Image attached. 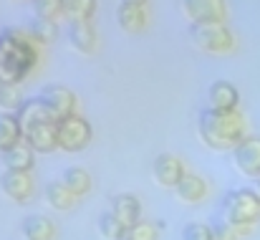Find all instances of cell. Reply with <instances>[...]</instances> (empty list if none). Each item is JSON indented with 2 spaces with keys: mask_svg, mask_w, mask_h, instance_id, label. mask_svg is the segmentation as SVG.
<instances>
[{
  "mask_svg": "<svg viewBox=\"0 0 260 240\" xmlns=\"http://www.w3.org/2000/svg\"><path fill=\"white\" fill-rule=\"evenodd\" d=\"M15 119H18V127H20V139L33 152L58 149V122L43 109L38 96L23 99V104L15 111Z\"/></svg>",
  "mask_w": 260,
  "mask_h": 240,
  "instance_id": "cell-3",
  "label": "cell"
},
{
  "mask_svg": "<svg viewBox=\"0 0 260 240\" xmlns=\"http://www.w3.org/2000/svg\"><path fill=\"white\" fill-rule=\"evenodd\" d=\"M174 192H177V197L182 200V202H187V205H200L205 197H207V182L200 177V174H184L182 177V182L174 187Z\"/></svg>",
  "mask_w": 260,
  "mask_h": 240,
  "instance_id": "cell-17",
  "label": "cell"
},
{
  "mask_svg": "<svg viewBox=\"0 0 260 240\" xmlns=\"http://www.w3.org/2000/svg\"><path fill=\"white\" fill-rule=\"evenodd\" d=\"M111 213L119 218V223L129 230L142 220V202L134 192H119L111 197Z\"/></svg>",
  "mask_w": 260,
  "mask_h": 240,
  "instance_id": "cell-11",
  "label": "cell"
},
{
  "mask_svg": "<svg viewBox=\"0 0 260 240\" xmlns=\"http://www.w3.org/2000/svg\"><path fill=\"white\" fill-rule=\"evenodd\" d=\"M207 99L212 109H222V111H235L240 104V91L233 81H212L207 88Z\"/></svg>",
  "mask_w": 260,
  "mask_h": 240,
  "instance_id": "cell-13",
  "label": "cell"
},
{
  "mask_svg": "<svg viewBox=\"0 0 260 240\" xmlns=\"http://www.w3.org/2000/svg\"><path fill=\"white\" fill-rule=\"evenodd\" d=\"M255 190H258V195H260V177H258V187H255Z\"/></svg>",
  "mask_w": 260,
  "mask_h": 240,
  "instance_id": "cell-31",
  "label": "cell"
},
{
  "mask_svg": "<svg viewBox=\"0 0 260 240\" xmlns=\"http://www.w3.org/2000/svg\"><path fill=\"white\" fill-rule=\"evenodd\" d=\"M38 101L43 104V109H46L56 122H61V119L76 114V94H74L69 86L48 83V86L38 94Z\"/></svg>",
  "mask_w": 260,
  "mask_h": 240,
  "instance_id": "cell-7",
  "label": "cell"
},
{
  "mask_svg": "<svg viewBox=\"0 0 260 240\" xmlns=\"http://www.w3.org/2000/svg\"><path fill=\"white\" fill-rule=\"evenodd\" d=\"M159 223H152V220H139L137 225H132L126 230V238L124 240H157L159 238Z\"/></svg>",
  "mask_w": 260,
  "mask_h": 240,
  "instance_id": "cell-27",
  "label": "cell"
},
{
  "mask_svg": "<svg viewBox=\"0 0 260 240\" xmlns=\"http://www.w3.org/2000/svg\"><path fill=\"white\" fill-rule=\"evenodd\" d=\"M182 240H215V235L207 223H187L182 228Z\"/></svg>",
  "mask_w": 260,
  "mask_h": 240,
  "instance_id": "cell-29",
  "label": "cell"
},
{
  "mask_svg": "<svg viewBox=\"0 0 260 240\" xmlns=\"http://www.w3.org/2000/svg\"><path fill=\"white\" fill-rule=\"evenodd\" d=\"M96 28L91 25V20H69V43L79 51V53H93L96 51Z\"/></svg>",
  "mask_w": 260,
  "mask_h": 240,
  "instance_id": "cell-14",
  "label": "cell"
},
{
  "mask_svg": "<svg viewBox=\"0 0 260 240\" xmlns=\"http://www.w3.org/2000/svg\"><path fill=\"white\" fill-rule=\"evenodd\" d=\"M121 3H126V5H147V0H121Z\"/></svg>",
  "mask_w": 260,
  "mask_h": 240,
  "instance_id": "cell-30",
  "label": "cell"
},
{
  "mask_svg": "<svg viewBox=\"0 0 260 240\" xmlns=\"http://www.w3.org/2000/svg\"><path fill=\"white\" fill-rule=\"evenodd\" d=\"M222 218L240 228H255L260 223V195L253 187H233L222 197Z\"/></svg>",
  "mask_w": 260,
  "mask_h": 240,
  "instance_id": "cell-4",
  "label": "cell"
},
{
  "mask_svg": "<svg viewBox=\"0 0 260 240\" xmlns=\"http://www.w3.org/2000/svg\"><path fill=\"white\" fill-rule=\"evenodd\" d=\"M152 172H154V179L162 185V187H177L179 182H182V177L187 174L184 172V164L179 157H174V155H159L154 164H152Z\"/></svg>",
  "mask_w": 260,
  "mask_h": 240,
  "instance_id": "cell-12",
  "label": "cell"
},
{
  "mask_svg": "<svg viewBox=\"0 0 260 240\" xmlns=\"http://www.w3.org/2000/svg\"><path fill=\"white\" fill-rule=\"evenodd\" d=\"M58 33V25L51 23V20H41V18H33L30 25H28V36L36 41V43H51Z\"/></svg>",
  "mask_w": 260,
  "mask_h": 240,
  "instance_id": "cell-26",
  "label": "cell"
},
{
  "mask_svg": "<svg viewBox=\"0 0 260 240\" xmlns=\"http://www.w3.org/2000/svg\"><path fill=\"white\" fill-rule=\"evenodd\" d=\"M210 228H212V235H215V240H240V238H245V235H250V233H253V228H240V225H233V223H228L225 218L215 220Z\"/></svg>",
  "mask_w": 260,
  "mask_h": 240,
  "instance_id": "cell-24",
  "label": "cell"
},
{
  "mask_svg": "<svg viewBox=\"0 0 260 240\" xmlns=\"http://www.w3.org/2000/svg\"><path fill=\"white\" fill-rule=\"evenodd\" d=\"M33 13H36V18L51 20V23H58L66 15L63 0H33Z\"/></svg>",
  "mask_w": 260,
  "mask_h": 240,
  "instance_id": "cell-23",
  "label": "cell"
},
{
  "mask_svg": "<svg viewBox=\"0 0 260 240\" xmlns=\"http://www.w3.org/2000/svg\"><path fill=\"white\" fill-rule=\"evenodd\" d=\"M3 164L5 169H15V172H30L36 164V152L20 139L18 144H13L10 149H5L3 155Z\"/></svg>",
  "mask_w": 260,
  "mask_h": 240,
  "instance_id": "cell-16",
  "label": "cell"
},
{
  "mask_svg": "<svg viewBox=\"0 0 260 240\" xmlns=\"http://www.w3.org/2000/svg\"><path fill=\"white\" fill-rule=\"evenodd\" d=\"M184 10L192 23H225L228 5L225 0H184Z\"/></svg>",
  "mask_w": 260,
  "mask_h": 240,
  "instance_id": "cell-10",
  "label": "cell"
},
{
  "mask_svg": "<svg viewBox=\"0 0 260 240\" xmlns=\"http://www.w3.org/2000/svg\"><path fill=\"white\" fill-rule=\"evenodd\" d=\"M23 235H25V240H56L58 228L46 215H28L23 220Z\"/></svg>",
  "mask_w": 260,
  "mask_h": 240,
  "instance_id": "cell-18",
  "label": "cell"
},
{
  "mask_svg": "<svg viewBox=\"0 0 260 240\" xmlns=\"http://www.w3.org/2000/svg\"><path fill=\"white\" fill-rule=\"evenodd\" d=\"M46 200H48V205L53 207V210H71L74 205H76V195L63 185V179H51L48 185H46Z\"/></svg>",
  "mask_w": 260,
  "mask_h": 240,
  "instance_id": "cell-19",
  "label": "cell"
},
{
  "mask_svg": "<svg viewBox=\"0 0 260 240\" xmlns=\"http://www.w3.org/2000/svg\"><path fill=\"white\" fill-rule=\"evenodd\" d=\"M20 142V127L15 119V111H0V155Z\"/></svg>",
  "mask_w": 260,
  "mask_h": 240,
  "instance_id": "cell-20",
  "label": "cell"
},
{
  "mask_svg": "<svg viewBox=\"0 0 260 240\" xmlns=\"http://www.w3.org/2000/svg\"><path fill=\"white\" fill-rule=\"evenodd\" d=\"M189 36L205 53H230L235 48V36L225 23H192Z\"/></svg>",
  "mask_w": 260,
  "mask_h": 240,
  "instance_id": "cell-5",
  "label": "cell"
},
{
  "mask_svg": "<svg viewBox=\"0 0 260 240\" xmlns=\"http://www.w3.org/2000/svg\"><path fill=\"white\" fill-rule=\"evenodd\" d=\"M116 23L126 31V33H142L149 23V15H147V8L144 5H126V3H119L116 8Z\"/></svg>",
  "mask_w": 260,
  "mask_h": 240,
  "instance_id": "cell-15",
  "label": "cell"
},
{
  "mask_svg": "<svg viewBox=\"0 0 260 240\" xmlns=\"http://www.w3.org/2000/svg\"><path fill=\"white\" fill-rule=\"evenodd\" d=\"M91 137H93V127L81 114H71L58 122V147L66 152H81L84 147H88Z\"/></svg>",
  "mask_w": 260,
  "mask_h": 240,
  "instance_id": "cell-6",
  "label": "cell"
},
{
  "mask_svg": "<svg viewBox=\"0 0 260 240\" xmlns=\"http://www.w3.org/2000/svg\"><path fill=\"white\" fill-rule=\"evenodd\" d=\"M38 64V46L20 28H3L0 31V81L18 86Z\"/></svg>",
  "mask_w": 260,
  "mask_h": 240,
  "instance_id": "cell-1",
  "label": "cell"
},
{
  "mask_svg": "<svg viewBox=\"0 0 260 240\" xmlns=\"http://www.w3.org/2000/svg\"><path fill=\"white\" fill-rule=\"evenodd\" d=\"M63 185L76 195V197H81V195H86L88 190H91V174H88L84 167H69V169H63Z\"/></svg>",
  "mask_w": 260,
  "mask_h": 240,
  "instance_id": "cell-22",
  "label": "cell"
},
{
  "mask_svg": "<svg viewBox=\"0 0 260 240\" xmlns=\"http://www.w3.org/2000/svg\"><path fill=\"white\" fill-rule=\"evenodd\" d=\"M0 187H3V192H5L13 202H18V205L30 202V197H33V192H36V182H33L30 172H15V169H5V172H3Z\"/></svg>",
  "mask_w": 260,
  "mask_h": 240,
  "instance_id": "cell-8",
  "label": "cell"
},
{
  "mask_svg": "<svg viewBox=\"0 0 260 240\" xmlns=\"http://www.w3.org/2000/svg\"><path fill=\"white\" fill-rule=\"evenodd\" d=\"M197 134L210 149L225 152V149H235L248 137V122L238 109L222 111L207 106L197 116Z\"/></svg>",
  "mask_w": 260,
  "mask_h": 240,
  "instance_id": "cell-2",
  "label": "cell"
},
{
  "mask_svg": "<svg viewBox=\"0 0 260 240\" xmlns=\"http://www.w3.org/2000/svg\"><path fill=\"white\" fill-rule=\"evenodd\" d=\"M96 228H99V235L104 240H124L126 238V228L119 223V218L111 213V210H104L96 220Z\"/></svg>",
  "mask_w": 260,
  "mask_h": 240,
  "instance_id": "cell-21",
  "label": "cell"
},
{
  "mask_svg": "<svg viewBox=\"0 0 260 240\" xmlns=\"http://www.w3.org/2000/svg\"><path fill=\"white\" fill-rule=\"evenodd\" d=\"M233 160L235 167L245 174V177H260V137L255 134H248L235 149H233Z\"/></svg>",
  "mask_w": 260,
  "mask_h": 240,
  "instance_id": "cell-9",
  "label": "cell"
},
{
  "mask_svg": "<svg viewBox=\"0 0 260 240\" xmlns=\"http://www.w3.org/2000/svg\"><path fill=\"white\" fill-rule=\"evenodd\" d=\"M23 104V96L18 94V86H10V83H3L0 81V106L5 111H18V106Z\"/></svg>",
  "mask_w": 260,
  "mask_h": 240,
  "instance_id": "cell-28",
  "label": "cell"
},
{
  "mask_svg": "<svg viewBox=\"0 0 260 240\" xmlns=\"http://www.w3.org/2000/svg\"><path fill=\"white\" fill-rule=\"evenodd\" d=\"M63 10L69 20H91L96 13V0H63Z\"/></svg>",
  "mask_w": 260,
  "mask_h": 240,
  "instance_id": "cell-25",
  "label": "cell"
}]
</instances>
